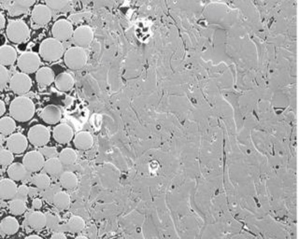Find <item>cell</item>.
Wrapping results in <instances>:
<instances>
[{
	"label": "cell",
	"instance_id": "8992f818",
	"mask_svg": "<svg viewBox=\"0 0 299 239\" xmlns=\"http://www.w3.org/2000/svg\"><path fill=\"white\" fill-rule=\"evenodd\" d=\"M27 138L33 146L42 148L50 142L51 133L47 127L42 124L33 125L27 133Z\"/></svg>",
	"mask_w": 299,
	"mask_h": 239
},
{
	"label": "cell",
	"instance_id": "7c38bea8",
	"mask_svg": "<svg viewBox=\"0 0 299 239\" xmlns=\"http://www.w3.org/2000/svg\"><path fill=\"white\" fill-rule=\"evenodd\" d=\"M28 143H29L28 138L21 133L12 134L6 139L7 149L13 154H17V155L22 154L26 151Z\"/></svg>",
	"mask_w": 299,
	"mask_h": 239
},
{
	"label": "cell",
	"instance_id": "ab89813d",
	"mask_svg": "<svg viewBox=\"0 0 299 239\" xmlns=\"http://www.w3.org/2000/svg\"><path fill=\"white\" fill-rule=\"evenodd\" d=\"M5 25H6V19L4 15L1 13L0 14V28L1 29H4L5 28Z\"/></svg>",
	"mask_w": 299,
	"mask_h": 239
},
{
	"label": "cell",
	"instance_id": "4316f807",
	"mask_svg": "<svg viewBox=\"0 0 299 239\" xmlns=\"http://www.w3.org/2000/svg\"><path fill=\"white\" fill-rule=\"evenodd\" d=\"M32 183L38 190L41 191H47L51 188L52 184V179L51 176L44 173H39L33 176Z\"/></svg>",
	"mask_w": 299,
	"mask_h": 239
},
{
	"label": "cell",
	"instance_id": "ba28073f",
	"mask_svg": "<svg viewBox=\"0 0 299 239\" xmlns=\"http://www.w3.org/2000/svg\"><path fill=\"white\" fill-rule=\"evenodd\" d=\"M73 32L74 30H73L72 24L65 19L57 20L52 27L53 38L61 42L72 39Z\"/></svg>",
	"mask_w": 299,
	"mask_h": 239
},
{
	"label": "cell",
	"instance_id": "44dd1931",
	"mask_svg": "<svg viewBox=\"0 0 299 239\" xmlns=\"http://www.w3.org/2000/svg\"><path fill=\"white\" fill-rule=\"evenodd\" d=\"M94 138L89 132H80L73 137V144L75 148L81 151L89 150L93 146Z\"/></svg>",
	"mask_w": 299,
	"mask_h": 239
},
{
	"label": "cell",
	"instance_id": "277c9868",
	"mask_svg": "<svg viewBox=\"0 0 299 239\" xmlns=\"http://www.w3.org/2000/svg\"><path fill=\"white\" fill-rule=\"evenodd\" d=\"M86 62L87 55L83 49L75 46L65 51L64 63L68 68L72 70H79L86 64Z\"/></svg>",
	"mask_w": 299,
	"mask_h": 239
},
{
	"label": "cell",
	"instance_id": "8d00e7d4",
	"mask_svg": "<svg viewBox=\"0 0 299 239\" xmlns=\"http://www.w3.org/2000/svg\"><path fill=\"white\" fill-rule=\"evenodd\" d=\"M32 207L35 209H41L42 207V200L38 198V197L34 198L32 202Z\"/></svg>",
	"mask_w": 299,
	"mask_h": 239
},
{
	"label": "cell",
	"instance_id": "1f68e13d",
	"mask_svg": "<svg viewBox=\"0 0 299 239\" xmlns=\"http://www.w3.org/2000/svg\"><path fill=\"white\" fill-rule=\"evenodd\" d=\"M45 4L48 6L49 8L55 11H67L68 9L71 8V2L70 1H63V0H58V1H46Z\"/></svg>",
	"mask_w": 299,
	"mask_h": 239
},
{
	"label": "cell",
	"instance_id": "6da1fadb",
	"mask_svg": "<svg viewBox=\"0 0 299 239\" xmlns=\"http://www.w3.org/2000/svg\"><path fill=\"white\" fill-rule=\"evenodd\" d=\"M36 108L32 99L21 96L15 97L9 106V113L13 119L20 122H26L32 119Z\"/></svg>",
	"mask_w": 299,
	"mask_h": 239
},
{
	"label": "cell",
	"instance_id": "9a60e30c",
	"mask_svg": "<svg viewBox=\"0 0 299 239\" xmlns=\"http://www.w3.org/2000/svg\"><path fill=\"white\" fill-rule=\"evenodd\" d=\"M41 118L48 124H57L62 119V112L56 105H48L41 111Z\"/></svg>",
	"mask_w": 299,
	"mask_h": 239
},
{
	"label": "cell",
	"instance_id": "3957f363",
	"mask_svg": "<svg viewBox=\"0 0 299 239\" xmlns=\"http://www.w3.org/2000/svg\"><path fill=\"white\" fill-rule=\"evenodd\" d=\"M7 38L12 43H24L30 39V29L28 25L22 20H13L8 24Z\"/></svg>",
	"mask_w": 299,
	"mask_h": 239
},
{
	"label": "cell",
	"instance_id": "7a4b0ae2",
	"mask_svg": "<svg viewBox=\"0 0 299 239\" xmlns=\"http://www.w3.org/2000/svg\"><path fill=\"white\" fill-rule=\"evenodd\" d=\"M64 45L54 38L43 40L40 46V56L46 62H57L65 55Z\"/></svg>",
	"mask_w": 299,
	"mask_h": 239
},
{
	"label": "cell",
	"instance_id": "f1b7e54d",
	"mask_svg": "<svg viewBox=\"0 0 299 239\" xmlns=\"http://www.w3.org/2000/svg\"><path fill=\"white\" fill-rule=\"evenodd\" d=\"M58 158L61 161L64 167H70L76 163L78 159V154L71 148H65L59 153Z\"/></svg>",
	"mask_w": 299,
	"mask_h": 239
},
{
	"label": "cell",
	"instance_id": "d4e9b609",
	"mask_svg": "<svg viewBox=\"0 0 299 239\" xmlns=\"http://www.w3.org/2000/svg\"><path fill=\"white\" fill-rule=\"evenodd\" d=\"M7 173L8 178L13 179L14 181H22L26 178L28 171L24 167V164L13 163L7 168Z\"/></svg>",
	"mask_w": 299,
	"mask_h": 239
},
{
	"label": "cell",
	"instance_id": "cb8c5ba5",
	"mask_svg": "<svg viewBox=\"0 0 299 239\" xmlns=\"http://www.w3.org/2000/svg\"><path fill=\"white\" fill-rule=\"evenodd\" d=\"M52 203L59 210H65L70 207L71 198L70 195L65 191H58L54 193L52 197Z\"/></svg>",
	"mask_w": 299,
	"mask_h": 239
},
{
	"label": "cell",
	"instance_id": "f35d334b",
	"mask_svg": "<svg viewBox=\"0 0 299 239\" xmlns=\"http://www.w3.org/2000/svg\"><path fill=\"white\" fill-rule=\"evenodd\" d=\"M6 112V105L3 100L0 101V116H3Z\"/></svg>",
	"mask_w": 299,
	"mask_h": 239
},
{
	"label": "cell",
	"instance_id": "e575fe53",
	"mask_svg": "<svg viewBox=\"0 0 299 239\" xmlns=\"http://www.w3.org/2000/svg\"><path fill=\"white\" fill-rule=\"evenodd\" d=\"M28 196H29V187H27L26 185L19 186L15 197L26 201L28 198Z\"/></svg>",
	"mask_w": 299,
	"mask_h": 239
},
{
	"label": "cell",
	"instance_id": "4fadbf2b",
	"mask_svg": "<svg viewBox=\"0 0 299 239\" xmlns=\"http://www.w3.org/2000/svg\"><path fill=\"white\" fill-rule=\"evenodd\" d=\"M53 136L57 143L67 144L73 140L74 132L72 128L66 123H59L53 131Z\"/></svg>",
	"mask_w": 299,
	"mask_h": 239
},
{
	"label": "cell",
	"instance_id": "74e56055",
	"mask_svg": "<svg viewBox=\"0 0 299 239\" xmlns=\"http://www.w3.org/2000/svg\"><path fill=\"white\" fill-rule=\"evenodd\" d=\"M52 239H66V236L63 233H55L52 235Z\"/></svg>",
	"mask_w": 299,
	"mask_h": 239
},
{
	"label": "cell",
	"instance_id": "5bb4252c",
	"mask_svg": "<svg viewBox=\"0 0 299 239\" xmlns=\"http://www.w3.org/2000/svg\"><path fill=\"white\" fill-rule=\"evenodd\" d=\"M36 2L33 0H15L12 2H8V13L10 16H19L28 12L29 8L32 7Z\"/></svg>",
	"mask_w": 299,
	"mask_h": 239
},
{
	"label": "cell",
	"instance_id": "d6a6232c",
	"mask_svg": "<svg viewBox=\"0 0 299 239\" xmlns=\"http://www.w3.org/2000/svg\"><path fill=\"white\" fill-rule=\"evenodd\" d=\"M14 154L8 149L2 148L0 151V164L3 168H8L10 165L13 164Z\"/></svg>",
	"mask_w": 299,
	"mask_h": 239
},
{
	"label": "cell",
	"instance_id": "8fae6325",
	"mask_svg": "<svg viewBox=\"0 0 299 239\" xmlns=\"http://www.w3.org/2000/svg\"><path fill=\"white\" fill-rule=\"evenodd\" d=\"M44 155L40 151H32L27 152L24 156L23 164L30 173H37L43 169L44 167Z\"/></svg>",
	"mask_w": 299,
	"mask_h": 239
},
{
	"label": "cell",
	"instance_id": "4dcf8cb0",
	"mask_svg": "<svg viewBox=\"0 0 299 239\" xmlns=\"http://www.w3.org/2000/svg\"><path fill=\"white\" fill-rule=\"evenodd\" d=\"M85 226L84 220L80 216H72L67 222V228L71 233H79Z\"/></svg>",
	"mask_w": 299,
	"mask_h": 239
},
{
	"label": "cell",
	"instance_id": "30bf717a",
	"mask_svg": "<svg viewBox=\"0 0 299 239\" xmlns=\"http://www.w3.org/2000/svg\"><path fill=\"white\" fill-rule=\"evenodd\" d=\"M94 39V33L89 26L81 25L74 30L72 35V42L76 47L87 48Z\"/></svg>",
	"mask_w": 299,
	"mask_h": 239
},
{
	"label": "cell",
	"instance_id": "5b68a950",
	"mask_svg": "<svg viewBox=\"0 0 299 239\" xmlns=\"http://www.w3.org/2000/svg\"><path fill=\"white\" fill-rule=\"evenodd\" d=\"M17 64L19 69L23 73H37L41 68V56L34 52H25L18 57Z\"/></svg>",
	"mask_w": 299,
	"mask_h": 239
},
{
	"label": "cell",
	"instance_id": "ac0fdd59",
	"mask_svg": "<svg viewBox=\"0 0 299 239\" xmlns=\"http://www.w3.org/2000/svg\"><path fill=\"white\" fill-rule=\"evenodd\" d=\"M42 170L49 176L53 178H57V177H60L64 172L63 171L64 166L58 157H53L45 161Z\"/></svg>",
	"mask_w": 299,
	"mask_h": 239
},
{
	"label": "cell",
	"instance_id": "83f0119b",
	"mask_svg": "<svg viewBox=\"0 0 299 239\" xmlns=\"http://www.w3.org/2000/svg\"><path fill=\"white\" fill-rule=\"evenodd\" d=\"M16 130V120L12 117L5 116L0 119V133L3 136H8L14 134Z\"/></svg>",
	"mask_w": 299,
	"mask_h": 239
},
{
	"label": "cell",
	"instance_id": "9c48e42d",
	"mask_svg": "<svg viewBox=\"0 0 299 239\" xmlns=\"http://www.w3.org/2000/svg\"><path fill=\"white\" fill-rule=\"evenodd\" d=\"M52 17V9L46 4L36 5L31 12V20L36 27H42L47 25L51 22Z\"/></svg>",
	"mask_w": 299,
	"mask_h": 239
},
{
	"label": "cell",
	"instance_id": "e0dca14e",
	"mask_svg": "<svg viewBox=\"0 0 299 239\" xmlns=\"http://www.w3.org/2000/svg\"><path fill=\"white\" fill-rule=\"evenodd\" d=\"M26 223L28 224V226L34 230H41L47 226L48 219H47V215H45L41 211L36 210L27 215Z\"/></svg>",
	"mask_w": 299,
	"mask_h": 239
},
{
	"label": "cell",
	"instance_id": "f546056e",
	"mask_svg": "<svg viewBox=\"0 0 299 239\" xmlns=\"http://www.w3.org/2000/svg\"><path fill=\"white\" fill-rule=\"evenodd\" d=\"M8 209L12 215H23L27 210L26 201L15 197V198L10 200V202L8 204Z\"/></svg>",
	"mask_w": 299,
	"mask_h": 239
},
{
	"label": "cell",
	"instance_id": "60d3db41",
	"mask_svg": "<svg viewBox=\"0 0 299 239\" xmlns=\"http://www.w3.org/2000/svg\"><path fill=\"white\" fill-rule=\"evenodd\" d=\"M26 239H42V238H41V236H38V235H29V236H28V237H26Z\"/></svg>",
	"mask_w": 299,
	"mask_h": 239
},
{
	"label": "cell",
	"instance_id": "603a6c76",
	"mask_svg": "<svg viewBox=\"0 0 299 239\" xmlns=\"http://www.w3.org/2000/svg\"><path fill=\"white\" fill-rule=\"evenodd\" d=\"M75 84V80L71 74L63 72L59 74L55 80V85L57 90L61 92H68L72 89Z\"/></svg>",
	"mask_w": 299,
	"mask_h": 239
},
{
	"label": "cell",
	"instance_id": "484cf974",
	"mask_svg": "<svg viewBox=\"0 0 299 239\" xmlns=\"http://www.w3.org/2000/svg\"><path fill=\"white\" fill-rule=\"evenodd\" d=\"M59 182L63 189L72 191L78 187V178L71 171H65L59 177Z\"/></svg>",
	"mask_w": 299,
	"mask_h": 239
},
{
	"label": "cell",
	"instance_id": "2e32d148",
	"mask_svg": "<svg viewBox=\"0 0 299 239\" xmlns=\"http://www.w3.org/2000/svg\"><path fill=\"white\" fill-rule=\"evenodd\" d=\"M18 186L11 179H3L0 181V196L2 200H12L16 196Z\"/></svg>",
	"mask_w": 299,
	"mask_h": 239
},
{
	"label": "cell",
	"instance_id": "ffe728a7",
	"mask_svg": "<svg viewBox=\"0 0 299 239\" xmlns=\"http://www.w3.org/2000/svg\"><path fill=\"white\" fill-rule=\"evenodd\" d=\"M18 60L17 51L12 46L3 45L0 48V63L1 65L9 66Z\"/></svg>",
	"mask_w": 299,
	"mask_h": 239
},
{
	"label": "cell",
	"instance_id": "d6986e66",
	"mask_svg": "<svg viewBox=\"0 0 299 239\" xmlns=\"http://www.w3.org/2000/svg\"><path fill=\"white\" fill-rule=\"evenodd\" d=\"M55 80V72L50 67H41L36 73V81L41 88L48 87Z\"/></svg>",
	"mask_w": 299,
	"mask_h": 239
},
{
	"label": "cell",
	"instance_id": "836d02e7",
	"mask_svg": "<svg viewBox=\"0 0 299 239\" xmlns=\"http://www.w3.org/2000/svg\"><path fill=\"white\" fill-rule=\"evenodd\" d=\"M10 75L6 66H0V90L4 91V89L8 86V83L10 81Z\"/></svg>",
	"mask_w": 299,
	"mask_h": 239
},
{
	"label": "cell",
	"instance_id": "d590c367",
	"mask_svg": "<svg viewBox=\"0 0 299 239\" xmlns=\"http://www.w3.org/2000/svg\"><path fill=\"white\" fill-rule=\"evenodd\" d=\"M40 152L45 156V157H48L49 158H53V157H56V155H57V150L55 148H44L42 147Z\"/></svg>",
	"mask_w": 299,
	"mask_h": 239
},
{
	"label": "cell",
	"instance_id": "52a82bcc",
	"mask_svg": "<svg viewBox=\"0 0 299 239\" xmlns=\"http://www.w3.org/2000/svg\"><path fill=\"white\" fill-rule=\"evenodd\" d=\"M9 88L18 96H24L31 90L32 80L27 74L23 72H18L11 77L9 81Z\"/></svg>",
	"mask_w": 299,
	"mask_h": 239
},
{
	"label": "cell",
	"instance_id": "7402d4cb",
	"mask_svg": "<svg viewBox=\"0 0 299 239\" xmlns=\"http://www.w3.org/2000/svg\"><path fill=\"white\" fill-rule=\"evenodd\" d=\"M19 229L20 224L15 217H6L0 223V232L5 236H13Z\"/></svg>",
	"mask_w": 299,
	"mask_h": 239
}]
</instances>
